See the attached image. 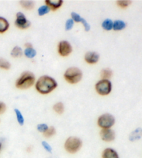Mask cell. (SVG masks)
Instances as JSON below:
<instances>
[{"label":"cell","mask_w":142,"mask_h":158,"mask_svg":"<svg viewBox=\"0 0 142 158\" xmlns=\"http://www.w3.org/2000/svg\"><path fill=\"white\" fill-rule=\"evenodd\" d=\"M58 84L53 78L45 75L38 79L35 84V89L41 94H48L55 89Z\"/></svg>","instance_id":"obj_1"},{"label":"cell","mask_w":142,"mask_h":158,"mask_svg":"<svg viewBox=\"0 0 142 158\" xmlns=\"http://www.w3.org/2000/svg\"><path fill=\"white\" fill-rule=\"evenodd\" d=\"M35 77L34 73L26 71L23 73L16 81L15 86L18 89H26L34 85Z\"/></svg>","instance_id":"obj_2"},{"label":"cell","mask_w":142,"mask_h":158,"mask_svg":"<svg viewBox=\"0 0 142 158\" xmlns=\"http://www.w3.org/2000/svg\"><path fill=\"white\" fill-rule=\"evenodd\" d=\"M83 73L78 68L72 67L65 71L64 77L67 82L70 84H76L81 80Z\"/></svg>","instance_id":"obj_3"},{"label":"cell","mask_w":142,"mask_h":158,"mask_svg":"<svg viewBox=\"0 0 142 158\" xmlns=\"http://www.w3.org/2000/svg\"><path fill=\"white\" fill-rule=\"evenodd\" d=\"M83 145L80 139L75 137H69L65 143V148L69 153H76L81 149Z\"/></svg>","instance_id":"obj_4"},{"label":"cell","mask_w":142,"mask_h":158,"mask_svg":"<svg viewBox=\"0 0 142 158\" xmlns=\"http://www.w3.org/2000/svg\"><path fill=\"white\" fill-rule=\"evenodd\" d=\"M98 125L102 129L111 128L115 123V118L110 114H103L98 118Z\"/></svg>","instance_id":"obj_5"},{"label":"cell","mask_w":142,"mask_h":158,"mask_svg":"<svg viewBox=\"0 0 142 158\" xmlns=\"http://www.w3.org/2000/svg\"><path fill=\"white\" fill-rule=\"evenodd\" d=\"M97 93L101 96H107L112 91V84L108 80H101L96 84Z\"/></svg>","instance_id":"obj_6"},{"label":"cell","mask_w":142,"mask_h":158,"mask_svg":"<svg viewBox=\"0 0 142 158\" xmlns=\"http://www.w3.org/2000/svg\"><path fill=\"white\" fill-rule=\"evenodd\" d=\"M15 26L21 29H25L29 28L31 25V23L27 20L23 13L18 12L16 15V20L15 23Z\"/></svg>","instance_id":"obj_7"},{"label":"cell","mask_w":142,"mask_h":158,"mask_svg":"<svg viewBox=\"0 0 142 158\" xmlns=\"http://www.w3.org/2000/svg\"><path fill=\"white\" fill-rule=\"evenodd\" d=\"M72 52V47L67 40H62L58 44V53L62 56H67Z\"/></svg>","instance_id":"obj_8"},{"label":"cell","mask_w":142,"mask_h":158,"mask_svg":"<svg viewBox=\"0 0 142 158\" xmlns=\"http://www.w3.org/2000/svg\"><path fill=\"white\" fill-rule=\"evenodd\" d=\"M100 136L102 140L110 142L112 141L115 139V132L111 128L102 129L100 132Z\"/></svg>","instance_id":"obj_9"},{"label":"cell","mask_w":142,"mask_h":158,"mask_svg":"<svg viewBox=\"0 0 142 158\" xmlns=\"http://www.w3.org/2000/svg\"><path fill=\"white\" fill-rule=\"evenodd\" d=\"M85 60L89 64H97L99 60V54L95 52H89L85 54Z\"/></svg>","instance_id":"obj_10"},{"label":"cell","mask_w":142,"mask_h":158,"mask_svg":"<svg viewBox=\"0 0 142 158\" xmlns=\"http://www.w3.org/2000/svg\"><path fill=\"white\" fill-rule=\"evenodd\" d=\"M45 3L50 9L56 10L62 6L63 2L62 0H46Z\"/></svg>","instance_id":"obj_11"},{"label":"cell","mask_w":142,"mask_h":158,"mask_svg":"<svg viewBox=\"0 0 142 158\" xmlns=\"http://www.w3.org/2000/svg\"><path fill=\"white\" fill-rule=\"evenodd\" d=\"M102 158H119L116 151L112 148H106L102 153Z\"/></svg>","instance_id":"obj_12"},{"label":"cell","mask_w":142,"mask_h":158,"mask_svg":"<svg viewBox=\"0 0 142 158\" xmlns=\"http://www.w3.org/2000/svg\"><path fill=\"white\" fill-rule=\"evenodd\" d=\"M9 28V23L6 19L0 17V34L6 32Z\"/></svg>","instance_id":"obj_13"},{"label":"cell","mask_w":142,"mask_h":158,"mask_svg":"<svg viewBox=\"0 0 142 158\" xmlns=\"http://www.w3.org/2000/svg\"><path fill=\"white\" fill-rule=\"evenodd\" d=\"M142 136V129L141 128H137L136 129L135 131H133L131 133L129 137V139L131 141H135L136 140L139 139Z\"/></svg>","instance_id":"obj_14"},{"label":"cell","mask_w":142,"mask_h":158,"mask_svg":"<svg viewBox=\"0 0 142 158\" xmlns=\"http://www.w3.org/2000/svg\"><path fill=\"white\" fill-rule=\"evenodd\" d=\"M126 27V24H125L124 21L122 20H116L113 23V29L114 31H121V30L124 29Z\"/></svg>","instance_id":"obj_15"},{"label":"cell","mask_w":142,"mask_h":158,"mask_svg":"<svg viewBox=\"0 0 142 158\" xmlns=\"http://www.w3.org/2000/svg\"><path fill=\"white\" fill-rule=\"evenodd\" d=\"M102 27L106 31H110L113 28V22L110 19H106L102 23Z\"/></svg>","instance_id":"obj_16"},{"label":"cell","mask_w":142,"mask_h":158,"mask_svg":"<svg viewBox=\"0 0 142 158\" xmlns=\"http://www.w3.org/2000/svg\"><path fill=\"white\" fill-rule=\"evenodd\" d=\"M101 75L103 80H108L112 76V71L109 69H103L101 72Z\"/></svg>","instance_id":"obj_17"},{"label":"cell","mask_w":142,"mask_h":158,"mask_svg":"<svg viewBox=\"0 0 142 158\" xmlns=\"http://www.w3.org/2000/svg\"><path fill=\"white\" fill-rule=\"evenodd\" d=\"M24 55L29 59H32L36 56V51L34 48H26L24 52Z\"/></svg>","instance_id":"obj_18"},{"label":"cell","mask_w":142,"mask_h":158,"mask_svg":"<svg viewBox=\"0 0 142 158\" xmlns=\"http://www.w3.org/2000/svg\"><path fill=\"white\" fill-rule=\"evenodd\" d=\"M21 6H22L24 9L27 10H31L34 8V2L31 1H21L20 2Z\"/></svg>","instance_id":"obj_19"},{"label":"cell","mask_w":142,"mask_h":158,"mask_svg":"<svg viewBox=\"0 0 142 158\" xmlns=\"http://www.w3.org/2000/svg\"><path fill=\"white\" fill-rule=\"evenodd\" d=\"M22 50L18 46H15V47L11 51V56L14 58H18V57H20L22 56Z\"/></svg>","instance_id":"obj_20"},{"label":"cell","mask_w":142,"mask_h":158,"mask_svg":"<svg viewBox=\"0 0 142 158\" xmlns=\"http://www.w3.org/2000/svg\"><path fill=\"white\" fill-rule=\"evenodd\" d=\"M53 110L57 114H62L64 112V110H65L64 105L62 104V102L56 103V104H55L53 106Z\"/></svg>","instance_id":"obj_21"},{"label":"cell","mask_w":142,"mask_h":158,"mask_svg":"<svg viewBox=\"0 0 142 158\" xmlns=\"http://www.w3.org/2000/svg\"><path fill=\"white\" fill-rule=\"evenodd\" d=\"M49 11H50V9L46 6V5L41 6L37 10L38 15L40 16H42V15H45V14H47Z\"/></svg>","instance_id":"obj_22"},{"label":"cell","mask_w":142,"mask_h":158,"mask_svg":"<svg viewBox=\"0 0 142 158\" xmlns=\"http://www.w3.org/2000/svg\"><path fill=\"white\" fill-rule=\"evenodd\" d=\"M10 68V63L3 58H0V69L4 70H9Z\"/></svg>","instance_id":"obj_23"},{"label":"cell","mask_w":142,"mask_h":158,"mask_svg":"<svg viewBox=\"0 0 142 158\" xmlns=\"http://www.w3.org/2000/svg\"><path fill=\"white\" fill-rule=\"evenodd\" d=\"M15 113L16 117H17V120L19 123V124L20 125H23L24 123V118L22 116V114L21 113V111L19 110H18V109H15Z\"/></svg>","instance_id":"obj_24"},{"label":"cell","mask_w":142,"mask_h":158,"mask_svg":"<svg viewBox=\"0 0 142 158\" xmlns=\"http://www.w3.org/2000/svg\"><path fill=\"white\" fill-rule=\"evenodd\" d=\"M55 134H56V129L54 128L53 127H49L48 130H46L45 133H43L44 136L46 138H49L51 137H52V136H53Z\"/></svg>","instance_id":"obj_25"},{"label":"cell","mask_w":142,"mask_h":158,"mask_svg":"<svg viewBox=\"0 0 142 158\" xmlns=\"http://www.w3.org/2000/svg\"><path fill=\"white\" fill-rule=\"evenodd\" d=\"M131 4V1H128V0H121V1L117 2V4L122 9L127 8Z\"/></svg>","instance_id":"obj_26"},{"label":"cell","mask_w":142,"mask_h":158,"mask_svg":"<svg viewBox=\"0 0 142 158\" xmlns=\"http://www.w3.org/2000/svg\"><path fill=\"white\" fill-rule=\"evenodd\" d=\"M48 128H49L48 125L45 123L39 124L37 126V129L38 131H39L40 132H42V133H45L46 130H48Z\"/></svg>","instance_id":"obj_27"},{"label":"cell","mask_w":142,"mask_h":158,"mask_svg":"<svg viewBox=\"0 0 142 158\" xmlns=\"http://www.w3.org/2000/svg\"><path fill=\"white\" fill-rule=\"evenodd\" d=\"M73 24H74V22L73 21L72 19H69L66 22V24H65V29L67 31H69V30L72 29L73 27Z\"/></svg>","instance_id":"obj_28"},{"label":"cell","mask_w":142,"mask_h":158,"mask_svg":"<svg viewBox=\"0 0 142 158\" xmlns=\"http://www.w3.org/2000/svg\"><path fill=\"white\" fill-rule=\"evenodd\" d=\"M71 15H72V18L73 21H75L76 23H80L81 21L82 18L78 14V13H76L75 12H72L71 13Z\"/></svg>","instance_id":"obj_29"},{"label":"cell","mask_w":142,"mask_h":158,"mask_svg":"<svg viewBox=\"0 0 142 158\" xmlns=\"http://www.w3.org/2000/svg\"><path fill=\"white\" fill-rule=\"evenodd\" d=\"M42 145L44 147V148H45L47 152H51V151H52V148H51V146L48 143H46V141H42Z\"/></svg>","instance_id":"obj_30"},{"label":"cell","mask_w":142,"mask_h":158,"mask_svg":"<svg viewBox=\"0 0 142 158\" xmlns=\"http://www.w3.org/2000/svg\"><path fill=\"white\" fill-rule=\"evenodd\" d=\"M81 22L82 23V24H83L85 31H89L90 30V25L89 24V23H87V22L85 20L84 18H82Z\"/></svg>","instance_id":"obj_31"},{"label":"cell","mask_w":142,"mask_h":158,"mask_svg":"<svg viewBox=\"0 0 142 158\" xmlns=\"http://www.w3.org/2000/svg\"><path fill=\"white\" fill-rule=\"evenodd\" d=\"M6 110V106L5 103L0 101V114H2L5 112Z\"/></svg>","instance_id":"obj_32"},{"label":"cell","mask_w":142,"mask_h":158,"mask_svg":"<svg viewBox=\"0 0 142 158\" xmlns=\"http://www.w3.org/2000/svg\"><path fill=\"white\" fill-rule=\"evenodd\" d=\"M25 47H26V48H33V45L31 44V43H27L25 44Z\"/></svg>","instance_id":"obj_33"},{"label":"cell","mask_w":142,"mask_h":158,"mask_svg":"<svg viewBox=\"0 0 142 158\" xmlns=\"http://www.w3.org/2000/svg\"><path fill=\"white\" fill-rule=\"evenodd\" d=\"M2 143H0V151H1V149H2Z\"/></svg>","instance_id":"obj_34"}]
</instances>
